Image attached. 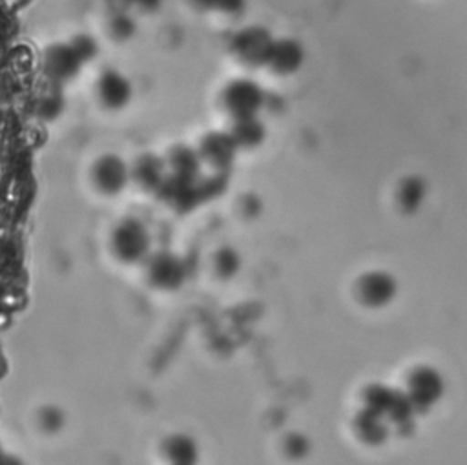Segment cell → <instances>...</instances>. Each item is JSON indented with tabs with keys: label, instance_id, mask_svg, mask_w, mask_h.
Returning a JSON list of instances; mask_svg holds the SVG:
<instances>
[{
	"label": "cell",
	"instance_id": "2e32d148",
	"mask_svg": "<svg viewBox=\"0 0 467 465\" xmlns=\"http://www.w3.org/2000/svg\"><path fill=\"white\" fill-rule=\"evenodd\" d=\"M164 454L173 465H193L199 458V447L188 434H173L164 443Z\"/></svg>",
	"mask_w": 467,
	"mask_h": 465
},
{
	"label": "cell",
	"instance_id": "277c9868",
	"mask_svg": "<svg viewBox=\"0 0 467 465\" xmlns=\"http://www.w3.org/2000/svg\"><path fill=\"white\" fill-rule=\"evenodd\" d=\"M272 42H274V36L266 27L248 26V27H243L239 33H235L232 40V51L243 62L259 66V64H266Z\"/></svg>",
	"mask_w": 467,
	"mask_h": 465
},
{
	"label": "cell",
	"instance_id": "30bf717a",
	"mask_svg": "<svg viewBox=\"0 0 467 465\" xmlns=\"http://www.w3.org/2000/svg\"><path fill=\"white\" fill-rule=\"evenodd\" d=\"M306 58V49L305 46L290 36H283V38H274L268 58H266V66H270L275 73L281 75H290L296 73Z\"/></svg>",
	"mask_w": 467,
	"mask_h": 465
},
{
	"label": "cell",
	"instance_id": "8992f818",
	"mask_svg": "<svg viewBox=\"0 0 467 465\" xmlns=\"http://www.w3.org/2000/svg\"><path fill=\"white\" fill-rule=\"evenodd\" d=\"M239 151L230 131H210L202 137L199 146V155L202 162H208L217 171H226Z\"/></svg>",
	"mask_w": 467,
	"mask_h": 465
},
{
	"label": "cell",
	"instance_id": "6da1fadb",
	"mask_svg": "<svg viewBox=\"0 0 467 465\" xmlns=\"http://www.w3.org/2000/svg\"><path fill=\"white\" fill-rule=\"evenodd\" d=\"M151 235L148 226L135 217L124 219L113 232V250L126 263H139L150 255Z\"/></svg>",
	"mask_w": 467,
	"mask_h": 465
},
{
	"label": "cell",
	"instance_id": "9a60e30c",
	"mask_svg": "<svg viewBox=\"0 0 467 465\" xmlns=\"http://www.w3.org/2000/svg\"><path fill=\"white\" fill-rule=\"evenodd\" d=\"M427 193H429L427 181L420 175H409L400 182L398 202H400L403 212L414 213L423 206V202L427 199Z\"/></svg>",
	"mask_w": 467,
	"mask_h": 465
},
{
	"label": "cell",
	"instance_id": "52a82bcc",
	"mask_svg": "<svg viewBox=\"0 0 467 465\" xmlns=\"http://www.w3.org/2000/svg\"><path fill=\"white\" fill-rule=\"evenodd\" d=\"M148 274L157 288L173 290L184 283L188 275V264L177 253L161 252L151 257Z\"/></svg>",
	"mask_w": 467,
	"mask_h": 465
},
{
	"label": "cell",
	"instance_id": "ac0fdd59",
	"mask_svg": "<svg viewBox=\"0 0 467 465\" xmlns=\"http://www.w3.org/2000/svg\"><path fill=\"white\" fill-rule=\"evenodd\" d=\"M241 253L232 246H224L215 253V270L224 277L235 275L241 268Z\"/></svg>",
	"mask_w": 467,
	"mask_h": 465
},
{
	"label": "cell",
	"instance_id": "3957f363",
	"mask_svg": "<svg viewBox=\"0 0 467 465\" xmlns=\"http://www.w3.org/2000/svg\"><path fill=\"white\" fill-rule=\"evenodd\" d=\"M367 408L378 412L379 416H389L396 423H410L414 405L409 396L398 390H392L385 385H372L365 392Z\"/></svg>",
	"mask_w": 467,
	"mask_h": 465
},
{
	"label": "cell",
	"instance_id": "ffe728a7",
	"mask_svg": "<svg viewBox=\"0 0 467 465\" xmlns=\"http://www.w3.org/2000/svg\"><path fill=\"white\" fill-rule=\"evenodd\" d=\"M206 11H219L224 15H239L246 9L248 0H193Z\"/></svg>",
	"mask_w": 467,
	"mask_h": 465
},
{
	"label": "cell",
	"instance_id": "4fadbf2b",
	"mask_svg": "<svg viewBox=\"0 0 467 465\" xmlns=\"http://www.w3.org/2000/svg\"><path fill=\"white\" fill-rule=\"evenodd\" d=\"M235 144L239 148H259L266 140V124L261 120L259 115L237 117L234 128L230 129Z\"/></svg>",
	"mask_w": 467,
	"mask_h": 465
},
{
	"label": "cell",
	"instance_id": "5b68a950",
	"mask_svg": "<svg viewBox=\"0 0 467 465\" xmlns=\"http://www.w3.org/2000/svg\"><path fill=\"white\" fill-rule=\"evenodd\" d=\"M443 394V379L438 370L431 367L416 368L409 377V399L414 408H429L440 401Z\"/></svg>",
	"mask_w": 467,
	"mask_h": 465
},
{
	"label": "cell",
	"instance_id": "7402d4cb",
	"mask_svg": "<svg viewBox=\"0 0 467 465\" xmlns=\"http://www.w3.org/2000/svg\"><path fill=\"white\" fill-rule=\"evenodd\" d=\"M126 5L128 7H139V9H142V11H146V13H153V11H157L161 5H162V0H126Z\"/></svg>",
	"mask_w": 467,
	"mask_h": 465
},
{
	"label": "cell",
	"instance_id": "7c38bea8",
	"mask_svg": "<svg viewBox=\"0 0 467 465\" xmlns=\"http://www.w3.org/2000/svg\"><path fill=\"white\" fill-rule=\"evenodd\" d=\"M168 173L170 170L166 159L159 157L157 153L140 155L131 168V177H135V181L146 190H161L168 179Z\"/></svg>",
	"mask_w": 467,
	"mask_h": 465
},
{
	"label": "cell",
	"instance_id": "7a4b0ae2",
	"mask_svg": "<svg viewBox=\"0 0 467 465\" xmlns=\"http://www.w3.org/2000/svg\"><path fill=\"white\" fill-rule=\"evenodd\" d=\"M266 91L263 86L252 78H235L224 89V104L228 111L237 117L259 115V111L266 104Z\"/></svg>",
	"mask_w": 467,
	"mask_h": 465
},
{
	"label": "cell",
	"instance_id": "e0dca14e",
	"mask_svg": "<svg viewBox=\"0 0 467 465\" xmlns=\"http://www.w3.org/2000/svg\"><path fill=\"white\" fill-rule=\"evenodd\" d=\"M356 432L358 436L368 443V445H379L387 439V434H389V429L387 425L383 423V416H379L378 412L370 410V408H365L358 414L356 418Z\"/></svg>",
	"mask_w": 467,
	"mask_h": 465
},
{
	"label": "cell",
	"instance_id": "5bb4252c",
	"mask_svg": "<svg viewBox=\"0 0 467 465\" xmlns=\"http://www.w3.org/2000/svg\"><path fill=\"white\" fill-rule=\"evenodd\" d=\"M168 170L170 175L182 177V179H192L201 175V164L202 159L199 155V150L188 146V144H179L170 151L168 157Z\"/></svg>",
	"mask_w": 467,
	"mask_h": 465
},
{
	"label": "cell",
	"instance_id": "44dd1931",
	"mask_svg": "<svg viewBox=\"0 0 467 465\" xmlns=\"http://www.w3.org/2000/svg\"><path fill=\"white\" fill-rule=\"evenodd\" d=\"M308 449H310L308 439L301 434H290L285 441V452L290 458H303V456H306Z\"/></svg>",
	"mask_w": 467,
	"mask_h": 465
},
{
	"label": "cell",
	"instance_id": "ba28073f",
	"mask_svg": "<svg viewBox=\"0 0 467 465\" xmlns=\"http://www.w3.org/2000/svg\"><path fill=\"white\" fill-rule=\"evenodd\" d=\"M93 175L97 186L104 193H119L128 186L131 179V168L120 155L106 153L97 160Z\"/></svg>",
	"mask_w": 467,
	"mask_h": 465
},
{
	"label": "cell",
	"instance_id": "d6986e66",
	"mask_svg": "<svg viewBox=\"0 0 467 465\" xmlns=\"http://www.w3.org/2000/svg\"><path fill=\"white\" fill-rule=\"evenodd\" d=\"M137 20L133 18V15L120 11L115 13V16L111 18V33L117 40H130L137 35Z\"/></svg>",
	"mask_w": 467,
	"mask_h": 465
},
{
	"label": "cell",
	"instance_id": "8fae6325",
	"mask_svg": "<svg viewBox=\"0 0 467 465\" xmlns=\"http://www.w3.org/2000/svg\"><path fill=\"white\" fill-rule=\"evenodd\" d=\"M99 95L109 109H122L133 98V84L122 71L108 69L99 80Z\"/></svg>",
	"mask_w": 467,
	"mask_h": 465
},
{
	"label": "cell",
	"instance_id": "9c48e42d",
	"mask_svg": "<svg viewBox=\"0 0 467 465\" xmlns=\"http://www.w3.org/2000/svg\"><path fill=\"white\" fill-rule=\"evenodd\" d=\"M358 294L368 306H385L398 294V283L392 274L385 270H372L359 279Z\"/></svg>",
	"mask_w": 467,
	"mask_h": 465
}]
</instances>
